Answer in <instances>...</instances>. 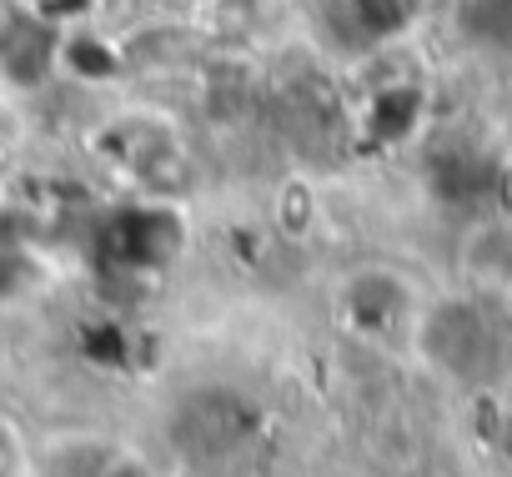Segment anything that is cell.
<instances>
[{
    "mask_svg": "<svg viewBox=\"0 0 512 477\" xmlns=\"http://www.w3.org/2000/svg\"><path fill=\"white\" fill-rule=\"evenodd\" d=\"M31 41H51V31H46L41 16H26V11H16V6L0 11V66H6V76H16V81H36V76H41V71L26 61V46H31Z\"/></svg>",
    "mask_w": 512,
    "mask_h": 477,
    "instance_id": "1",
    "label": "cell"
},
{
    "mask_svg": "<svg viewBox=\"0 0 512 477\" xmlns=\"http://www.w3.org/2000/svg\"><path fill=\"white\" fill-rule=\"evenodd\" d=\"M0 477H11V472H6V462H0Z\"/></svg>",
    "mask_w": 512,
    "mask_h": 477,
    "instance_id": "2",
    "label": "cell"
}]
</instances>
